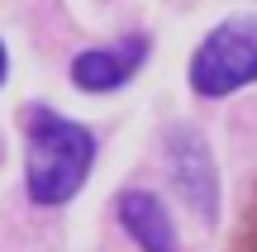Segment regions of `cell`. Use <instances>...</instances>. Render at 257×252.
Masks as SVG:
<instances>
[{
	"instance_id": "cell-1",
	"label": "cell",
	"mask_w": 257,
	"mask_h": 252,
	"mask_svg": "<svg viewBox=\"0 0 257 252\" xmlns=\"http://www.w3.org/2000/svg\"><path fill=\"white\" fill-rule=\"evenodd\" d=\"M95 162V133L48 105L24 110V186L34 205H67L86 186Z\"/></svg>"
},
{
	"instance_id": "cell-7",
	"label": "cell",
	"mask_w": 257,
	"mask_h": 252,
	"mask_svg": "<svg viewBox=\"0 0 257 252\" xmlns=\"http://www.w3.org/2000/svg\"><path fill=\"white\" fill-rule=\"evenodd\" d=\"M5 72H10V57H5V48H0V86H5Z\"/></svg>"
},
{
	"instance_id": "cell-5",
	"label": "cell",
	"mask_w": 257,
	"mask_h": 252,
	"mask_svg": "<svg viewBox=\"0 0 257 252\" xmlns=\"http://www.w3.org/2000/svg\"><path fill=\"white\" fill-rule=\"evenodd\" d=\"M119 224L143 252H176V228L167 205L153 190H124L119 195Z\"/></svg>"
},
{
	"instance_id": "cell-6",
	"label": "cell",
	"mask_w": 257,
	"mask_h": 252,
	"mask_svg": "<svg viewBox=\"0 0 257 252\" xmlns=\"http://www.w3.org/2000/svg\"><path fill=\"white\" fill-rule=\"evenodd\" d=\"M229 252H257V200H252V209H248V219H243V228H238Z\"/></svg>"
},
{
	"instance_id": "cell-3",
	"label": "cell",
	"mask_w": 257,
	"mask_h": 252,
	"mask_svg": "<svg viewBox=\"0 0 257 252\" xmlns=\"http://www.w3.org/2000/svg\"><path fill=\"white\" fill-rule=\"evenodd\" d=\"M167 157H172V181H176V190L191 200V209L200 219H214V209H219V176H214L210 143L195 129L176 124V129L167 133Z\"/></svg>"
},
{
	"instance_id": "cell-4",
	"label": "cell",
	"mask_w": 257,
	"mask_h": 252,
	"mask_svg": "<svg viewBox=\"0 0 257 252\" xmlns=\"http://www.w3.org/2000/svg\"><path fill=\"white\" fill-rule=\"evenodd\" d=\"M143 57H148V38L143 34L124 38V43H110V48H86L72 62V81L81 86V91H91V95L119 91L128 76L143 67Z\"/></svg>"
},
{
	"instance_id": "cell-2",
	"label": "cell",
	"mask_w": 257,
	"mask_h": 252,
	"mask_svg": "<svg viewBox=\"0 0 257 252\" xmlns=\"http://www.w3.org/2000/svg\"><path fill=\"white\" fill-rule=\"evenodd\" d=\"M257 81V19H224L191 57L195 95H233Z\"/></svg>"
}]
</instances>
